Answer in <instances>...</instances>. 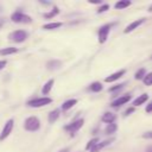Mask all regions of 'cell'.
<instances>
[{
    "label": "cell",
    "instance_id": "6da1fadb",
    "mask_svg": "<svg viewBox=\"0 0 152 152\" xmlns=\"http://www.w3.org/2000/svg\"><path fill=\"white\" fill-rule=\"evenodd\" d=\"M39 127H40V122H39V120L36 116H30L24 122V128L26 131L33 132V131H37Z\"/></svg>",
    "mask_w": 152,
    "mask_h": 152
},
{
    "label": "cell",
    "instance_id": "7a4b0ae2",
    "mask_svg": "<svg viewBox=\"0 0 152 152\" xmlns=\"http://www.w3.org/2000/svg\"><path fill=\"white\" fill-rule=\"evenodd\" d=\"M8 38L11 40L15 42V43H21V42H24L27 38V32L24 31V30H17V31H13L8 36Z\"/></svg>",
    "mask_w": 152,
    "mask_h": 152
},
{
    "label": "cell",
    "instance_id": "3957f363",
    "mask_svg": "<svg viewBox=\"0 0 152 152\" xmlns=\"http://www.w3.org/2000/svg\"><path fill=\"white\" fill-rule=\"evenodd\" d=\"M51 99L50 97H39V99H33V100H30L27 102V104L30 107H34V108H38V107H43L45 104H49L51 103Z\"/></svg>",
    "mask_w": 152,
    "mask_h": 152
},
{
    "label": "cell",
    "instance_id": "277c9868",
    "mask_svg": "<svg viewBox=\"0 0 152 152\" xmlns=\"http://www.w3.org/2000/svg\"><path fill=\"white\" fill-rule=\"evenodd\" d=\"M11 19L14 23H25V24H27V23H31L32 21L31 17H28V15L21 13V12H14L11 15Z\"/></svg>",
    "mask_w": 152,
    "mask_h": 152
},
{
    "label": "cell",
    "instance_id": "5b68a950",
    "mask_svg": "<svg viewBox=\"0 0 152 152\" xmlns=\"http://www.w3.org/2000/svg\"><path fill=\"white\" fill-rule=\"evenodd\" d=\"M13 125H14L13 119H10V120L5 124V127L2 128V131H1V133H0V141H1V140H5V139L10 135V133H11L12 129H13Z\"/></svg>",
    "mask_w": 152,
    "mask_h": 152
},
{
    "label": "cell",
    "instance_id": "8992f818",
    "mask_svg": "<svg viewBox=\"0 0 152 152\" xmlns=\"http://www.w3.org/2000/svg\"><path fill=\"white\" fill-rule=\"evenodd\" d=\"M83 119H78V120H76V121H74V122H71V124H69L68 126H65L64 127V129L65 131H68V132H70L71 134H74L76 131H78L82 126H83Z\"/></svg>",
    "mask_w": 152,
    "mask_h": 152
},
{
    "label": "cell",
    "instance_id": "52a82bcc",
    "mask_svg": "<svg viewBox=\"0 0 152 152\" xmlns=\"http://www.w3.org/2000/svg\"><path fill=\"white\" fill-rule=\"evenodd\" d=\"M110 26H112V25L107 24V25L102 26V27L99 30V42H100L101 44H102V43H104V42L107 40L108 33H109V31H110Z\"/></svg>",
    "mask_w": 152,
    "mask_h": 152
},
{
    "label": "cell",
    "instance_id": "ba28073f",
    "mask_svg": "<svg viewBox=\"0 0 152 152\" xmlns=\"http://www.w3.org/2000/svg\"><path fill=\"white\" fill-rule=\"evenodd\" d=\"M145 21V19L144 18H141V19H138V20H135V21H133V23H131L126 28H125V33H128V32H132L133 30H135V28H138L142 23Z\"/></svg>",
    "mask_w": 152,
    "mask_h": 152
},
{
    "label": "cell",
    "instance_id": "9c48e42d",
    "mask_svg": "<svg viewBox=\"0 0 152 152\" xmlns=\"http://www.w3.org/2000/svg\"><path fill=\"white\" fill-rule=\"evenodd\" d=\"M129 100H131V95H124V96H121V97L114 100V101L112 102V107H119V106H122V104L127 103Z\"/></svg>",
    "mask_w": 152,
    "mask_h": 152
},
{
    "label": "cell",
    "instance_id": "30bf717a",
    "mask_svg": "<svg viewBox=\"0 0 152 152\" xmlns=\"http://www.w3.org/2000/svg\"><path fill=\"white\" fill-rule=\"evenodd\" d=\"M124 74H125V70H119V71H116V72H114V74L109 75L108 77H106V78H104V81H106V82H114V81L119 80Z\"/></svg>",
    "mask_w": 152,
    "mask_h": 152
},
{
    "label": "cell",
    "instance_id": "8fae6325",
    "mask_svg": "<svg viewBox=\"0 0 152 152\" xmlns=\"http://www.w3.org/2000/svg\"><path fill=\"white\" fill-rule=\"evenodd\" d=\"M112 141H113V139H109V140H104V141H101V142H99V144H97V145H96V146H95L93 150H90V151H91V152H99V151H100V150H102L104 146L109 145Z\"/></svg>",
    "mask_w": 152,
    "mask_h": 152
},
{
    "label": "cell",
    "instance_id": "7c38bea8",
    "mask_svg": "<svg viewBox=\"0 0 152 152\" xmlns=\"http://www.w3.org/2000/svg\"><path fill=\"white\" fill-rule=\"evenodd\" d=\"M61 61H57V59H53V61H50V62H48V64H46V66H48V69L49 70H56V69H58L59 66H61Z\"/></svg>",
    "mask_w": 152,
    "mask_h": 152
},
{
    "label": "cell",
    "instance_id": "4fadbf2b",
    "mask_svg": "<svg viewBox=\"0 0 152 152\" xmlns=\"http://www.w3.org/2000/svg\"><path fill=\"white\" fill-rule=\"evenodd\" d=\"M114 120H115V115L112 114V113H109V112H107V113H104L102 115V121H104L107 124H113Z\"/></svg>",
    "mask_w": 152,
    "mask_h": 152
},
{
    "label": "cell",
    "instance_id": "5bb4252c",
    "mask_svg": "<svg viewBox=\"0 0 152 152\" xmlns=\"http://www.w3.org/2000/svg\"><path fill=\"white\" fill-rule=\"evenodd\" d=\"M147 99H148V95H147V94H142V95H140L139 97H137V99L134 100L133 104H134V106H140V104L145 103V102L147 101Z\"/></svg>",
    "mask_w": 152,
    "mask_h": 152
},
{
    "label": "cell",
    "instance_id": "9a60e30c",
    "mask_svg": "<svg viewBox=\"0 0 152 152\" xmlns=\"http://www.w3.org/2000/svg\"><path fill=\"white\" fill-rule=\"evenodd\" d=\"M53 82H55V81H53L52 78H51V80H49V81L44 84V87H43V89H42V93H43V94H45V95H46V94H49V91L51 90V88H52V86H53Z\"/></svg>",
    "mask_w": 152,
    "mask_h": 152
},
{
    "label": "cell",
    "instance_id": "2e32d148",
    "mask_svg": "<svg viewBox=\"0 0 152 152\" xmlns=\"http://www.w3.org/2000/svg\"><path fill=\"white\" fill-rule=\"evenodd\" d=\"M76 103H77V100H75V99L68 100V101H65V102L62 104V109H64V110H66V109H70V108H71V107H74Z\"/></svg>",
    "mask_w": 152,
    "mask_h": 152
},
{
    "label": "cell",
    "instance_id": "e0dca14e",
    "mask_svg": "<svg viewBox=\"0 0 152 152\" xmlns=\"http://www.w3.org/2000/svg\"><path fill=\"white\" fill-rule=\"evenodd\" d=\"M17 51H18V49H17V48H13V46H10V48H4V49H1V50H0V55L6 56V55L14 53V52H17Z\"/></svg>",
    "mask_w": 152,
    "mask_h": 152
},
{
    "label": "cell",
    "instance_id": "ac0fdd59",
    "mask_svg": "<svg viewBox=\"0 0 152 152\" xmlns=\"http://www.w3.org/2000/svg\"><path fill=\"white\" fill-rule=\"evenodd\" d=\"M129 5H131V1H128V0H121V1H118V2L114 5V7L118 8V10H122V8H125V7H128Z\"/></svg>",
    "mask_w": 152,
    "mask_h": 152
},
{
    "label": "cell",
    "instance_id": "d6986e66",
    "mask_svg": "<svg viewBox=\"0 0 152 152\" xmlns=\"http://www.w3.org/2000/svg\"><path fill=\"white\" fill-rule=\"evenodd\" d=\"M58 115H59V112H58V109H53V110H51L50 113H49V122H55L57 119H58Z\"/></svg>",
    "mask_w": 152,
    "mask_h": 152
},
{
    "label": "cell",
    "instance_id": "ffe728a7",
    "mask_svg": "<svg viewBox=\"0 0 152 152\" xmlns=\"http://www.w3.org/2000/svg\"><path fill=\"white\" fill-rule=\"evenodd\" d=\"M61 26H62V23L57 21V23H49V24H45V25L43 26V28H45V30H53V28H58V27H61Z\"/></svg>",
    "mask_w": 152,
    "mask_h": 152
},
{
    "label": "cell",
    "instance_id": "44dd1931",
    "mask_svg": "<svg viewBox=\"0 0 152 152\" xmlns=\"http://www.w3.org/2000/svg\"><path fill=\"white\" fill-rule=\"evenodd\" d=\"M90 90L91 91H95V93H97V91H101L102 90V84L100 83V82H94V83H91L90 84Z\"/></svg>",
    "mask_w": 152,
    "mask_h": 152
},
{
    "label": "cell",
    "instance_id": "7402d4cb",
    "mask_svg": "<svg viewBox=\"0 0 152 152\" xmlns=\"http://www.w3.org/2000/svg\"><path fill=\"white\" fill-rule=\"evenodd\" d=\"M145 76H146V70H145V69H139V70L135 72V75H134L135 80H144Z\"/></svg>",
    "mask_w": 152,
    "mask_h": 152
},
{
    "label": "cell",
    "instance_id": "603a6c76",
    "mask_svg": "<svg viewBox=\"0 0 152 152\" xmlns=\"http://www.w3.org/2000/svg\"><path fill=\"white\" fill-rule=\"evenodd\" d=\"M97 144H99V139H97V138H94V139L89 140V142H88L87 146H86V150H93Z\"/></svg>",
    "mask_w": 152,
    "mask_h": 152
},
{
    "label": "cell",
    "instance_id": "cb8c5ba5",
    "mask_svg": "<svg viewBox=\"0 0 152 152\" xmlns=\"http://www.w3.org/2000/svg\"><path fill=\"white\" fill-rule=\"evenodd\" d=\"M116 128H118V126L115 124H108V126L106 127V133L107 134H112V133H114L116 131Z\"/></svg>",
    "mask_w": 152,
    "mask_h": 152
},
{
    "label": "cell",
    "instance_id": "d4e9b609",
    "mask_svg": "<svg viewBox=\"0 0 152 152\" xmlns=\"http://www.w3.org/2000/svg\"><path fill=\"white\" fill-rule=\"evenodd\" d=\"M142 81H144V83H145L146 86H151V84H152V72L147 74Z\"/></svg>",
    "mask_w": 152,
    "mask_h": 152
},
{
    "label": "cell",
    "instance_id": "484cf974",
    "mask_svg": "<svg viewBox=\"0 0 152 152\" xmlns=\"http://www.w3.org/2000/svg\"><path fill=\"white\" fill-rule=\"evenodd\" d=\"M58 12H59V10H58L57 7H53V10H52L51 12H49V13H45L44 17H45V18H51V17H53L55 14H57Z\"/></svg>",
    "mask_w": 152,
    "mask_h": 152
},
{
    "label": "cell",
    "instance_id": "4316f807",
    "mask_svg": "<svg viewBox=\"0 0 152 152\" xmlns=\"http://www.w3.org/2000/svg\"><path fill=\"white\" fill-rule=\"evenodd\" d=\"M108 8H109V6H108L107 4H106V5H102V6H101V7L97 10V13H102V12H106Z\"/></svg>",
    "mask_w": 152,
    "mask_h": 152
},
{
    "label": "cell",
    "instance_id": "83f0119b",
    "mask_svg": "<svg viewBox=\"0 0 152 152\" xmlns=\"http://www.w3.org/2000/svg\"><path fill=\"white\" fill-rule=\"evenodd\" d=\"M142 138H145V139H152V131L145 132V133L142 134Z\"/></svg>",
    "mask_w": 152,
    "mask_h": 152
},
{
    "label": "cell",
    "instance_id": "f1b7e54d",
    "mask_svg": "<svg viewBox=\"0 0 152 152\" xmlns=\"http://www.w3.org/2000/svg\"><path fill=\"white\" fill-rule=\"evenodd\" d=\"M146 112H147V113H151V112H152V101L147 104V107H146Z\"/></svg>",
    "mask_w": 152,
    "mask_h": 152
},
{
    "label": "cell",
    "instance_id": "f546056e",
    "mask_svg": "<svg viewBox=\"0 0 152 152\" xmlns=\"http://www.w3.org/2000/svg\"><path fill=\"white\" fill-rule=\"evenodd\" d=\"M122 86H124V84H118V86H115V87H112L109 90H110V91H114V90H116V89H120Z\"/></svg>",
    "mask_w": 152,
    "mask_h": 152
},
{
    "label": "cell",
    "instance_id": "4dcf8cb0",
    "mask_svg": "<svg viewBox=\"0 0 152 152\" xmlns=\"http://www.w3.org/2000/svg\"><path fill=\"white\" fill-rule=\"evenodd\" d=\"M6 63H7L6 61H0V70L5 68V65H6Z\"/></svg>",
    "mask_w": 152,
    "mask_h": 152
},
{
    "label": "cell",
    "instance_id": "1f68e13d",
    "mask_svg": "<svg viewBox=\"0 0 152 152\" xmlns=\"http://www.w3.org/2000/svg\"><path fill=\"white\" fill-rule=\"evenodd\" d=\"M89 2H90V4H101V1H100V0H90Z\"/></svg>",
    "mask_w": 152,
    "mask_h": 152
},
{
    "label": "cell",
    "instance_id": "d6a6232c",
    "mask_svg": "<svg viewBox=\"0 0 152 152\" xmlns=\"http://www.w3.org/2000/svg\"><path fill=\"white\" fill-rule=\"evenodd\" d=\"M133 110H134V109H133V108H128V109H127V110H126V115H128V114H129V113H132V112H133Z\"/></svg>",
    "mask_w": 152,
    "mask_h": 152
},
{
    "label": "cell",
    "instance_id": "836d02e7",
    "mask_svg": "<svg viewBox=\"0 0 152 152\" xmlns=\"http://www.w3.org/2000/svg\"><path fill=\"white\" fill-rule=\"evenodd\" d=\"M4 23H5V20H4V19H1V18H0V28H1V27H2V25H4Z\"/></svg>",
    "mask_w": 152,
    "mask_h": 152
},
{
    "label": "cell",
    "instance_id": "e575fe53",
    "mask_svg": "<svg viewBox=\"0 0 152 152\" xmlns=\"http://www.w3.org/2000/svg\"><path fill=\"white\" fill-rule=\"evenodd\" d=\"M147 152H152V146H150V147H147Z\"/></svg>",
    "mask_w": 152,
    "mask_h": 152
},
{
    "label": "cell",
    "instance_id": "d590c367",
    "mask_svg": "<svg viewBox=\"0 0 152 152\" xmlns=\"http://www.w3.org/2000/svg\"><path fill=\"white\" fill-rule=\"evenodd\" d=\"M59 152H68V148H63V150H61Z\"/></svg>",
    "mask_w": 152,
    "mask_h": 152
},
{
    "label": "cell",
    "instance_id": "8d00e7d4",
    "mask_svg": "<svg viewBox=\"0 0 152 152\" xmlns=\"http://www.w3.org/2000/svg\"><path fill=\"white\" fill-rule=\"evenodd\" d=\"M148 11H150V12H152V5L150 6V8H148Z\"/></svg>",
    "mask_w": 152,
    "mask_h": 152
},
{
    "label": "cell",
    "instance_id": "74e56055",
    "mask_svg": "<svg viewBox=\"0 0 152 152\" xmlns=\"http://www.w3.org/2000/svg\"><path fill=\"white\" fill-rule=\"evenodd\" d=\"M0 12H1V5H0Z\"/></svg>",
    "mask_w": 152,
    "mask_h": 152
},
{
    "label": "cell",
    "instance_id": "f35d334b",
    "mask_svg": "<svg viewBox=\"0 0 152 152\" xmlns=\"http://www.w3.org/2000/svg\"><path fill=\"white\" fill-rule=\"evenodd\" d=\"M151 58H152V57H151Z\"/></svg>",
    "mask_w": 152,
    "mask_h": 152
}]
</instances>
